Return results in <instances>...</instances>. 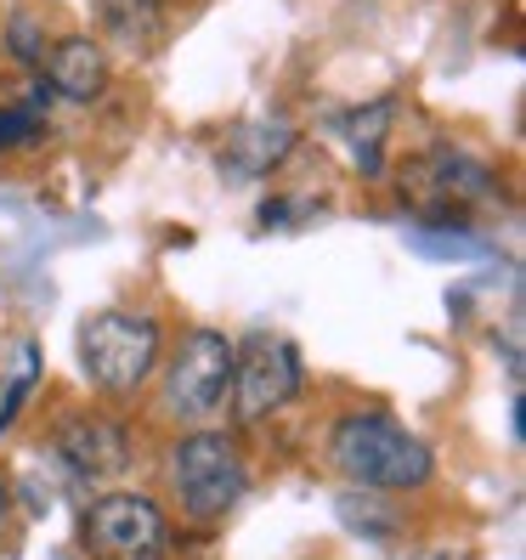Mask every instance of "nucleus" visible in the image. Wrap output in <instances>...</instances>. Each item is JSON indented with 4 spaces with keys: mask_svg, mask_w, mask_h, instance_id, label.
<instances>
[{
    "mask_svg": "<svg viewBox=\"0 0 526 560\" xmlns=\"http://www.w3.org/2000/svg\"><path fill=\"white\" fill-rule=\"evenodd\" d=\"M233 408V340L221 328H187L164 362V413L182 424H221Z\"/></svg>",
    "mask_w": 526,
    "mask_h": 560,
    "instance_id": "obj_4",
    "label": "nucleus"
},
{
    "mask_svg": "<svg viewBox=\"0 0 526 560\" xmlns=\"http://www.w3.org/2000/svg\"><path fill=\"white\" fill-rule=\"evenodd\" d=\"M164 481H171L176 504L187 521H226L244 492H249V465L238 442L221 431V424H187V431L171 442V453H164Z\"/></svg>",
    "mask_w": 526,
    "mask_h": 560,
    "instance_id": "obj_2",
    "label": "nucleus"
},
{
    "mask_svg": "<svg viewBox=\"0 0 526 560\" xmlns=\"http://www.w3.org/2000/svg\"><path fill=\"white\" fill-rule=\"evenodd\" d=\"M12 57L17 62H28V69H35V62H40V51H46V35H35V18H28V12H17L12 18Z\"/></svg>",
    "mask_w": 526,
    "mask_h": 560,
    "instance_id": "obj_17",
    "label": "nucleus"
},
{
    "mask_svg": "<svg viewBox=\"0 0 526 560\" xmlns=\"http://www.w3.org/2000/svg\"><path fill=\"white\" fill-rule=\"evenodd\" d=\"M301 385H306V362L294 351V340L260 328L244 346H233V408L226 413L238 424H260L301 397Z\"/></svg>",
    "mask_w": 526,
    "mask_h": 560,
    "instance_id": "obj_6",
    "label": "nucleus"
},
{
    "mask_svg": "<svg viewBox=\"0 0 526 560\" xmlns=\"http://www.w3.org/2000/svg\"><path fill=\"white\" fill-rule=\"evenodd\" d=\"M510 436H515V442L526 436V402H521V397L510 402Z\"/></svg>",
    "mask_w": 526,
    "mask_h": 560,
    "instance_id": "obj_19",
    "label": "nucleus"
},
{
    "mask_svg": "<svg viewBox=\"0 0 526 560\" xmlns=\"http://www.w3.org/2000/svg\"><path fill=\"white\" fill-rule=\"evenodd\" d=\"M103 28L119 46L148 51L164 35V12H159V0H103Z\"/></svg>",
    "mask_w": 526,
    "mask_h": 560,
    "instance_id": "obj_13",
    "label": "nucleus"
},
{
    "mask_svg": "<svg viewBox=\"0 0 526 560\" xmlns=\"http://www.w3.org/2000/svg\"><path fill=\"white\" fill-rule=\"evenodd\" d=\"M294 148V130L289 125H267V119H249L238 125L233 137H226L221 148V176H233V182H255V176H267L272 164H283V153Z\"/></svg>",
    "mask_w": 526,
    "mask_h": 560,
    "instance_id": "obj_10",
    "label": "nucleus"
},
{
    "mask_svg": "<svg viewBox=\"0 0 526 560\" xmlns=\"http://www.w3.org/2000/svg\"><path fill=\"white\" fill-rule=\"evenodd\" d=\"M35 69H40V85L51 96H62V103H96V96L108 91V80H114V62H108L103 40H91V35L46 40Z\"/></svg>",
    "mask_w": 526,
    "mask_h": 560,
    "instance_id": "obj_9",
    "label": "nucleus"
},
{
    "mask_svg": "<svg viewBox=\"0 0 526 560\" xmlns=\"http://www.w3.org/2000/svg\"><path fill=\"white\" fill-rule=\"evenodd\" d=\"M80 538L96 560H171V515L148 492H103L80 515Z\"/></svg>",
    "mask_w": 526,
    "mask_h": 560,
    "instance_id": "obj_5",
    "label": "nucleus"
},
{
    "mask_svg": "<svg viewBox=\"0 0 526 560\" xmlns=\"http://www.w3.org/2000/svg\"><path fill=\"white\" fill-rule=\"evenodd\" d=\"M164 362V328L148 312L103 306L80 323V369L103 397H137Z\"/></svg>",
    "mask_w": 526,
    "mask_h": 560,
    "instance_id": "obj_3",
    "label": "nucleus"
},
{
    "mask_svg": "<svg viewBox=\"0 0 526 560\" xmlns=\"http://www.w3.org/2000/svg\"><path fill=\"white\" fill-rule=\"evenodd\" d=\"M408 560H476L470 544H436V549H413Z\"/></svg>",
    "mask_w": 526,
    "mask_h": 560,
    "instance_id": "obj_18",
    "label": "nucleus"
},
{
    "mask_svg": "<svg viewBox=\"0 0 526 560\" xmlns=\"http://www.w3.org/2000/svg\"><path fill=\"white\" fill-rule=\"evenodd\" d=\"M390 119H397V103L390 96H379V103H369V108H346V114H335V137L351 148V159H356V171L363 176H385V137H390Z\"/></svg>",
    "mask_w": 526,
    "mask_h": 560,
    "instance_id": "obj_11",
    "label": "nucleus"
},
{
    "mask_svg": "<svg viewBox=\"0 0 526 560\" xmlns=\"http://www.w3.org/2000/svg\"><path fill=\"white\" fill-rule=\"evenodd\" d=\"M328 465H335L351 487L402 499V492L431 487L436 453H431V442H419L402 419H390L379 408H356V413H340L335 431H328Z\"/></svg>",
    "mask_w": 526,
    "mask_h": 560,
    "instance_id": "obj_1",
    "label": "nucleus"
},
{
    "mask_svg": "<svg viewBox=\"0 0 526 560\" xmlns=\"http://www.w3.org/2000/svg\"><path fill=\"white\" fill-rule=\"evenodd\" d=\"M408 244H413L424 260H481V255H487V244L470 233V226H453V221H442V226H413Z\"/></svg>",
    "mask_w": 526,
    "mask_h": 560,
    "instance_id": "obj_14",
    "label": "nucleus"
},
{
    "mask_svg": "<svg viewBox=\"0 0 526 560\" xmlns=\"http://www.w3.org/2000/svg\"><path fill=\"white\" fill-rule=\"evenodd\" d=\"M335 515H340L346 533L369 538V544H390L402 533V515L390 510V499H385V492H369V487H346L335 499Z\"/></svg>",
    "mask_w": 526,
    "mask_h": 560,
    "instance_id": "obj_12",
    "label": "nucleus"
},
{
    "mask_svg": "<svg viewBox=\"0 0 526 560\" xmlns=\"http://www.w3.org/2000/svg\"><path fill=\"white\" fill-rule=\"evenodd\" d=\"M408 187L436 210V221H458L453 210H465L476 199H492V187H499V182H492V164L487 159L453 148V142H436V148H424L413 159ZM458 226H465V221H458Z\"/></svg>",
    "mask_w": 526,
    "mask_h": 560,
    "instance_id": "obj_7",
    "label": "nucleus"
},
{
    "mask_svg": "<svg viewBox=\"0 0 526 560\" xmlns=\"http://www.w3.org/2000/svg\"><path fill=\"white\" fill-rule=\"evenodd\" d=\"M35 374H40V351L35 346H23V362H17V380H12V390H7V402H0V431L17 419V408H23V397L35 390Z\"/></svg>",
    "mask_w": 526,
    "mask_h": 560,
    "instance_id": "obj_15",
    "label": "nucleus"
},
{
    "mask_svg": "<svg viewBox=\"0 0 526 560\" xmlns=\"http://www.w3.org/2000/svg\"><path fill=\"white\" fill-rule=\"evenodd\" d=\"M40 130H46V125H40L35 108H0V153L17 148V142H35Z\"/></svg>",
    "mask_w": 526,
    "mask_h": 560,
    "instance_id": "obj_16",
    "label": "nucleus"
},
{
    "mask_svg": "<svg viewBox=\"0 0 526 560\" xmlns=\"http://www.w3.org/2000/svg\"><path fill=\"white\" fill-rule=\"evenodd\" d=\"M57 453H62V465H69L74 476L85 481H108L130 465V431L119 419L108 413H69L57 424Z\"/></svg>",
    "mask_w": 526,
    "mask_h": 560,
    "instance_id": "obj_8",
    "label": "nucleus"
}]
</instances>
